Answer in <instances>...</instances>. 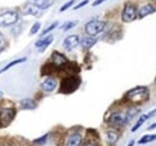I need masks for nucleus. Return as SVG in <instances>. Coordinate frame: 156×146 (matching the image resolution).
Wrapping results in <instances>:
<instances>
[{
    "label": "nucleus",
    "instance_id": "obj_5",
    "mask_svg": "<svg viewBox=\"0 0 156 146\" xmlns=\"http://www.w3.org/2000/svg\"><path fill=\"white\" fill-rule=\"evenodd\" d=\"M105 26H106V23L102 20H90L85 24L84 29L89 36H96L101 31H103Z\"/></svg>",
    "mask_w": 156,
    "mask_h": 146
},
{
    "label": "nucleus",
    "instance_id": "obj_19",
    "mask_svg": "<svg viewBox=\"0 0 156 146\" xmlns=\"http://www.w3.org/2000/svg\"><path fill=\"white\" fill-rule=\"evenodd\" d=\"M54 0H34V4L41 9V10H44V9H48L52 4H53Z\"/></svg>",
    "mask_w": 156,
    "mask_h": 146
},
{
    "label": "nucleus",
    "instance_id": "obj_24",
    "mask_svg": "<svg viewBox=\"0 0 156 146\" xmlns=\"http://www.w3.org/2000/svg\"><path fill=\"white\" fill-rule=\"evenodd\" d=\"M47 138H48V134H44L43 137H41L39 139H35V140H34V144H36V145H43V144L46 143Z\"/></svg>",
    "mask_w": 156,
    "mask_h": 146
},
{
    "label": "nucleus",
    "instance_id": "obj_27",
    "mask_svg": "<svg viewBox=\"0 0 156 146\" xmlns=\"http://www.w3.org/2000/svg\"><path fill=\"white\" fill-rule=\"evenodd\" d=\"M83 146H101L98 144V141H94V140H87Z\"/></svg>",
    "mask_w": 156,
    "mask_h": 146
},
{
    "label": "nucleus",
    "instance_id": "obj_8",
    "mask_svg": "<svg viewBox=\"0 0 156 146\" xmlns=\"http://www.w3.org/2000/svg\"><path fill=\"white\" fill-rule=\"evenodd\" d=\"M52 64L57 68H62L69 64V60L66 59V56L64 54H61L59 52H54L52 54Z\"/></svg>",
    "mask_w": 156,
    "mask_h": 146
},
{
    "label": "nucleus",
    "instance_id": "obj_13",
    "mask_svg": "<svg viewBox=\"0 0 156 146\" xmlns=\"http://www.w3.org/2000/svg\"><path fill=\"white\" fill-rule=\"evenodd\" d=\"M82 135L79 133H72L70 137H69V140L66 143V146H80L82 145Z\"/></svg>",
    "mask_w": 156,
    "mask_h": 146
},
{
    "label": "nucleus",
    "instance_id": "obj_2",
    "mask_svg": "<svg viewBox=\"0 0 156 146\" xmlns=\"http://www.w3.org/2000/svg\"><path fill=\"white\" fill-rule=\"evenodd\" d=\"M130 121L127 111H114L107 119V122L112 127H122Z\"/></svg>",
    "mask_w": 156,
    "mask_h": 146
},
{
    "label": "nucleus",
    "instance_id": "obj_17",
    "mask_svg": "<svg viewBox=\"0 0 156 146\" xmlns=\"http://www.w3.org/2000/svg\"><path fill=\"white\" fill-rule=\"evenodd\" d=\"M41 9H39L35 4H29V5H27L25 7H24V10H23V12L25 13V15H34V16H40L41 15Z\"/></svg>",
    "mask_w": 156,
    "mask_h": 146
},
{
    "label": "nucleus",
    "instance_id": "obj_9",
    "mask_svg": "<svg viewBox=\"0 0 156 146\" xmlns=\"http://www.w3.org/2000/svg\"><path fill=\"white\" fill-rule=\"evenodd\" d=\"M64 48L66 50H72L73 48H76L79 44V37L77 35H70L64 40Z\"/></svg>",
    "mask_w": 156,
    "mask_h": 146
},
{
    "label": "nucleus",
    "instance_id": "obj_22",
    "mask_svg": "<svg viewBox=\"0 0 156 146\" xmlns=\"http://www.w3.org/2000/svg\"><path fill=\"white\" fill-rule=\"evenodd\" d=\"M153 140H156V135H144V137L139 140V144L144 145V144H148V143H150V141H153Z\"/></svg>",
    "mask_w": 156,
    "mask_h": 146
},
{
    "label": "nucleus",
    "instance_id": "obj_3",
    "mask_svg": "<svg viewBox=\"0 0 156 146\" xmlns=\"http://www.w3.org/2000/svg\"><path fill=\"white\" fill-rule=\"evenodd\" d=\"M79 84H80V79L78 78L77 75H69V77L62 79L60 92H62V93H71V92L77 90Z\"/></svg>",
    "mask_w": 156,
    "mask_h": 146
},
{
    "label": "nucleus",
    "instance_id": "obj_25",
    "mask_svg": "<svg viewBox=\"0 0 156 146\" xmlns=\"http://www.w3.org/2000/svg\"><path fill=\"white\" fill-rule=\"evenodd\" d=\"M75 1H76V0H70L69 2H66L65 5H62V6H61V9H60V12H64V11H66L67 9H70V7L75 4Z\"/></svg>",
    "mask_w": 156,
    "mask_h": 146
},
{
    "label": "nucleus",
    "instance_id": "obj_7",
    "mask_svg": "<svg viewBox=\"0 0 156 146\" xmlns=\"http://www.w3.org/2000/svg\"><path fill=\"white\" fill-rule=\"evenodd\" d=\"M18 20V13L15 11H7L0 15V26L13 25Z\"/></svg>",
    "mask_w": 156,
    "mask_h": 146
},
{
    "label": "nucleus",
    "instance_id": "obj_32",
    "mask_svg": "<svg viewBox=\"0 0 156 146\" xmlns=\"http://www.w3.org/2000/svg\"><path fill=\"white\" fill-rule=\"evenodd\" d=\"M0 146H11V145H10V144H7V143H1Z\"/></svg>",
    "mask_w": 156,
    "mask_h": 146
},
{
    "label": "nucleus",
    "instance_id": "obj_1",
    "mask_svg": "<svg viewBox=\"0 0 156 146\" xmlns=\"http://www.w3.org/2000/svg\"><path fill=\"white\" fill-rule=\"evenodd\" d=\"M149 98V90L145 86H136L126 93L125 99L132 104H140Z\"/></svg>",
    "mask_w": 156,
    "mask_h": 146
},
{
    "label": "nucleus",
    "instance_id": "obj_30",
    "mask_svg": "<svg viewBox=\"0 0 156 146\" xmlns=\"http://www.w3.org/2000/svg\"><path fill=\"white\" fill-rule=\"evenodd\" d=\"M103 1H106V0H96V1H94L93 2V6H98L100 4H102Z\"/></svg>",
    "mask_w": 156,
    "mask_h": 146
},
{
    "label": "nucleus",
    "instance_id": "obj_20",
    "mask_svg": "<svg viewBox=\"0 0 156 146\" xmlns=\"http://www.w3.org/2000/svg\"><path fill=\"white\" fill-rule=\"evenodd\" d=\"M27 60V57H20V59H17V60H13V61H11L10 64H7L4 68H1L0 70V73L5 72V71H7V70H10L11 67H13V66H16V65H18V64H20V62H24Z\"/></svg>",
    "mask_w": 156,
    "mask_h": 146
},
{
    "label": "nucleus",
    "instance_id": "obj_29",
    "mask_svg": "<svg viewBox=\"0 0 156 146\" xmlns=\"http://www.w3.org/2000/svg\"><path fill=\"white\" fill-rule=\"evenodd\" d=\"M2 48H4V37L0 34V50H1Z\"/></svg>",
    "mask_w": 156,
    "mask_h": 146
},
{
    "label": "nucleus",
    "instance_id": "obj_16",
    "mask_svg": "<svg viewBox=\"0 0 156 146\" xmlns=\"http://www.w3.org/2000/svg\"><path fill=\"white\" fill-rule=\"evenodd\" d=\"M106 137H107V143L109 145H114L119 140V133H118L115 129H108L107 133H106Z\"/></svg>",
    "mask_w": 156,
    "mask_h": 146
},
{
    "label": "nucleus",
    "instance_id": "obj_34",
    "mask_svg": "<svg viewBox=\"0 0 156 146\" xmlns=\"http://www.w3.org/2000/svg\"><path fill=\"white\" fill-rule=\"evenodd\" d=\"M1 95H2V92H1V91H0V97H1Z\"/></svg>",
    "mask_w": 156,
    "mask_h": 146
},
{
    "label": "nucleus",
    "instance_id": "obj_15",
    "mask_svg": "<svg viewBox=\"0 0 156 146\" xmlns=\"http://www.w3.org/2000/svg\"><path fill=\"white\" fill-rule=\"evenodd\" d=\"M155 114H156V109H154L153 111H150V113H148V114L142 115V116L138 119V121L136 122V125L132 127V132H136L137 129L140 127V126H142V125H143V123H144V122H145L148 119H150V117H151V116H154Z\"/></svg>",
    "mask_w": 156,
    "mask_h": 146
},
{
    "label": "nucleus",
    "instance_id": "obj_23",
    "mask_svg": "<svg viewBox=\"0 0 156 146\" xmlns=\"http://www.w3.org/2000/svg\"><path fill=\"white\" fill-rule=\"evenodd\" d=\"M58 24H59L58 22H54V23H53V24H51V25H49V26H48V28H47L46 30H43L41 35H42V36H44V35H47L48 33H51L52 30H54V29H55V28L58 26Z\"/></svg>",
    "mask_w": 156,
    "mask_h": 146
},
{
    "label": "nucleus",
    "instance_id": "obj_18",
    "mask_svg": "<svg viewBox=\"0 0 156 146\" xmlns=\"http://www.w3.org/2000/svg\"><path fill=\"white\" fill-rule=\"evenodd\" d=\"M20 104H22V108L23 109H28V110H31V109H35L36 107H37V104H36V102H34L33 99H23L22 102H20Z\"/></svg>",
    "mask_w": 156,
    "mask_h": 146
},
{
    "label": "nucleus",
    "instance_id": "obj_6",
    "mask_svg": "<svg viewBox=\"0 0 156 146\" xmlns=\"http://www.w3.org/2000/svg\"><path fill=\"white\" fill-rule=\"evenodd\" d=\"M137 7L135 6V4L132 2H127L125 4L124 6V10H122V15H121V18L125 23H130L132 20H135L137 18Z\"/></svg>",
    "mask_w": 156,
    "mask_h": 146
},
{
    "label": "nucleus",
    "instance_id": "obj_10",
    "mask_svg": "<svg viewBox=\"0 0 156 146\" xmlns=\"http://www.w3.org/2000/svg\"><path fill=\"white\" fill-rule=\"evenodd\" d=\"M155 11H156V9L151 5V4H147V5H143V6L138 10V12H137V17H138L139 19H143L144 17H147V16L154 13Z\"/></svg>",
    "mask_w": 156,
    "mask_h": 146
},
{
    "label": "nucleus",
    "instance_id": "obj_28",
    "mask_svg": "<svg viewBox=\"0 0 156 146\" xmlns=\"http://www.w3.org/2000/svg\"><path fill=\"white\" fill-rule=\"evenodd\" d=\"M88 2H89V0H84V1H82V2H79L78 5H76V6H75V9H73V10H78V9H80V7H83V6H85V5L88 4Z\"/></svg>",
    "mask_w": 156,
    "mask_h": 146
},
{
    "label": "nucleus",
    "instance_id": "obj_12",
    "mask_svg": "<svg viewBox=\"0 0 156 146\" xmlns=\"http://www.w3.org/2000/svg\"><path fill=\"white\" fill-rule=\"evenodd\" d=\"M53 38H54V37L52 36V35H48V36H46V37L42 36V38H40L39 41L36 42L35 46H36L37 48H40L41 52H43V50H44V49L53 42Z\"/></svg>",
    "mask_w": 156,
    "mask_h": 146
},
{
    "label": "nucleus",
    "instance_id": "obj_11",
    "mask_svg": "<svg viewBox=\"0 0 156 146\" xmlns=\"http://www.w3.org/2000/svg\"><path fill=\"white\" fill-rule=\"evenodd\" d=\"M41 88H42V90L46 92H52L55 90V88H57V80L54 79V78H47L46 80H43L42 82V84H41Z\"/></svg>",
    "mask_w": 156,
    "mask_h": 146
},
{
    "label": "nucleus",
    "instance_id": "obj_14",
    "mask_svg": "<svg viewBox=\"0 0 156 146\" xmlns=\"http://www.w3.org/2000/svg\"><path fill=\"white\" fill-rule=\"evenodd\" d=\"M96 38H94L93 36H87V37H82L79 40V44L84 48V49H90L95 43H96Z\"/></svg>",
    "mask_w": 156,
    "mask_h": 146
},
{
    "label": "nucleus",
    "instance_id": "obj_21",
    "mask_svg": "<svg viewBox=\"0 0 156 146\" xmlns=\"http://www.w3.org/2000/svg\"><path fill=\"white\" fill-rule=\"evenodd\" d=\"M77 20H73V22H66V23H64L62 24V26H61V29L64 30V31H67V30H70V29H72L73 26H76L77 25Z\"/></svg>",
    "mask_w": 156,
    "mask_h": 146
},
{
    "label": "nucleus",
    "instance_id": "obj_26",
    "mask_svg": "<svg viewBox=\"0 0 156 146\" xmlns=\"http://www.w3.org/2000/svg\"><path fill=\"white\" fill-rule=\"evenodd\" d=\"M40 28H41V23H39V22H37V23H35V24L33 25L31 30H30V34H31V35L36 34V33H37V31L40 30Z\"/></svg>",
    "mask_w": 156,
    "mask_h": 146
},
{
    "label": "nucleus",
    "instance_id": "obj_4",
    "mask_svg": "<svg viewBox=\"0 0 156 146\" xmlns=\"http://www.w3.org/2000/svg\"><path fill=\"white\" fill-rule=\"evenodd\" d=\"M16 116V110L11 107H1L0 108V127L9 126Z\"/></svg>",
    "mask_w": 156,
    "mask_h": 146
},
{
    "label": "nucleus",
    "instance_id": "obj_33",
    "mask_svg": "<svg viewBox=\"0 0 156 146\" xmlns=\"http://www.w3.org/2000/svg\"><path fill=\"white\" fill-rule=\"evenodd\" d=\"M135 144V141H130V144H129V146H132Z\"/></svg>",
    "mask_w": 156,
    "mask_h": 146
},
{
    "label": "nucleus",
    "instance_id": "obj_31",
    "mask_svg": "<svg viewBox=\"0 0 156 146\" xmlns=\"http://www.w3.org/2000/svg\"><path fill=\"white\" fill-rule=\"evenodd\" d=\"M154 128H156V123H153L151 126H149V127H148V129L150 130V129H154Z\"/></svg>",
    "mask_w": 156,
    "mask_h": 146
},
{
    "label": "nucleus",
    "instance_id": "obj_35",
    "mask_svg": "<svg viewBox=\"0 0 156 146\" xmlns=\"http://www.w3.org/2000/svg\"><path fill=\"white\" fill-rule=\"evenodd\" d=\"M153 1H154V2H156V0H153Z\"/></svg>",
    "mask_w": 156,
    "mask_h": 146
}]
</instances>
